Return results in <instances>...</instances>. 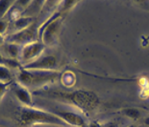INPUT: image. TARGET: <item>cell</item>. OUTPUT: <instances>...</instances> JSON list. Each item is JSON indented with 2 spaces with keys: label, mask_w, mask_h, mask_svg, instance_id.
<instances>
[{
  "label": "cell",
  "mask_w": 149,
  "mask_h": 127,
  "mask_svg": "<svg viewBox=\"0 0 149 127\" xmlns=\"http://www.w3.org/2000/svg\"><path fill=\"white\" fill-rule=\"evenodd\" d=\"M34 96L50 98V100H62L77 107L83 112H90L94 110L99 104V98L93 92L85 90L63 91L57 89H40L33 92Z\"/></svg>",
  "instance_id": "1"
},
{
  "label": "cell",
  "mask_w": 149,
  "mask_h": 127,
  "mask_svg": "<svg viewBox=\"0 0 149 127\" xmlns=\"http://www.w3.org/2000/svg\"><path fill=\"white\" fill-rule=\"evenodd\" d=\"M15 122L18 127H32L38 124L66 125V123L55 114L40 108L21 106L15 112Z\"/></svg>",
  "instance_id": "2"
},
{
  "label": "cell",
  "mask_w": 149,
  "mask_h": 127,
  "mask_svg": "<svg viewBox=\"0 0 149 127\" xmlns=\"http://www.w3.org/2000/svg\"><path fill=\"white\" fill-rule=\"evenodd\" d=\"M61 78V74L57 71H40V70H18L17 82L27 89L37 91L46 84L53 83Z\"/></svg>",
  "instance_id": "3"
},
{
  "label": "cell",
  "mask_w": 149,
  "mask_h": 127,
  "mask_svg": "<svg viewBox=\"0 0 149 127\" xmlns=\"http://www.w3.org/2000/svg\"><path fill=\"white\" fill-rule=\"evenodd\" d=\"M63 20V14L57 11L40 26V41L44 46H50L57 41Z\"/></svg>",
  "instance_id": "4"
},
{
  "label": "cell",
  "mask_w": 149,
  "mask_h": 127,
  "mask_svg": "<svg viewBox=\"0 0 149 127\" xmlns=\"http://www.w3.org/2000/svg\"><path fill=\"white\" fill-rule=\"evenodd\" d=\"M40 25L38 24L37 20H35L33 24H31L26 29L7 34L5 36V41L7 43H15L19 46H24L27 44L40 41Z\"/></svg>",
  "instance_id": "5"
},
{
  "label": "cell",
  "mask_w": 149,
  "mask_h": 127,
  "mask_svg": "<svg viewBox=\"0 0 149 127\" xmlns=\"http://www.w3.org/2000/svg\"><path fill=\"white\" fill-rule=\"evenodd\" d=\"M44 47L45 46L40 41H37V42H33L22 46L19 56V61L21 62L22 66L34 61L35 59L42 56Z\"/></svg>",
  "instance_id": "6"
},
{
  "label": "cell",
  "mask_w": 149,
  "mask_h": 127,
  "mask_svg": "<svg viewBox=\"0 0 149 127\" xmlns=\"http://www.w3.org/2000/svg\"><path fill=\"white\" fill-rule=\"evenodd\" d=\"M58 61L54 56L42 55L34 61L25 64L22 68L25 70H40V71H56Z\"/></svg>",
  "instance_id": "7"
},
{
  "label": "cell",
  "mask_w": 149,
  "mask_h": 127,
  "mask_svg": "<svg viewBox=\"0 0 149 127\" xmlns=\"http://www.w3.org/2000/svg\"><path fill=\"white\" fill-rule=\"evenodd\" d=\"M49 109H51L49 112L55 114L60 119H62L66 123V125L68 124L74 127H88L83 117L79 115L78 113L73 112V111L62 110L61 108H56V107H51Z\"/></svg>",
  "instance_id": "8"
},
{
  "label": "cell",
  "mask_w": 149,
  "mask_h": 127,
  "mask_svg": "<svg viewBox=\"0 0 149 127\" xmlns=\"http://www.w3.org/2000/svg\"><path fill=\"white\" fill-rule=\"evenodd\" d=\"M12 91L14 93L15 97L20 101L22 106H27V107L35 106L32 94H31L29 89L22 86L21 84L17 82V83H12Z\"/></svg>",
  "instance_id": "9"
},
{
  "label": "cell",
  "mask_w": 149,
  "mask_h": 127,
  "mask_svg": "<svg viewBox=\"0 0 149 127\" xmlns=\"http://www.w3.org/2000/svg\"><path fill=\"white\" fill-rule=\"evenodd\" d=\"M35 20L34 17L32 16H20L18 17L17 19H15L12 22V33H17V32L22 31L24 29H26L27 27H29L31 24H33Z\"/></svg>",
  "instance_id": "10"
},
{
  "label": "cell",
  "mask_w": 149,
  "mask_h": 127,
  "mask_svg": "<svg viewBox=\"0 0 149 127\" xmlns=\"http://www.w3.org/2000/svg\"><path fill=\"white\" fill-rule=\"evenodd\" d=\"M5 51V56L9 58H15V59H19L20 53H21V48L22 47L17 45L15 43H4L3 44Z\"/></svg>",
  "instance_id": "11"
},
{
  "label": "cell",
  "mask_w": 149,
  "mask_h": 127,
  "mask_svg": "<svg viewBox=\"0 0 149 127\" xmlns=\"http://www.w3.org/2000/svg\"><path fill=\"white\" fill-rule=\"evenodd\" d=\"M0 81L13 82V74L11 70L3 65H0Z\"/></svg>",
  "instance_id": "12"
},
{
  "label": "cell",
  "mask_w": 149,
  "mask_h": 127,
  "mask_svg": "<svg viewBox=\"0 0 149 127\" xmlns=\"http://www.w3.org/2000/svg\"><path fill=\"white\" fill-rule=\"evenodd\" d=\"M15 1H0V19L4 18L14 6Z\"/></svg>",
  "instance_id": "13"
},
{
  "label": "cell",
  "mask_w": 149,
  "mask_h": 127,
  "mask_svg": "<svg viewBox=\"0 0 149 127\" xmlns=\"http://www.w3.org/2000/svg\"><path fill=\"white\" fill-rule=\"evenodd\" d=\"M122 114L132 119H139L141 117V112L136 108H125L122 110Z\"/></svg>",
  "instance_id": "14"
},
{
  "label": "cell",
  "mask_w": 149,
  "mask_h": 127,
  "mask_svg": "<svg viewBox=\"0 0 149 127\" xmlns=\"http://www.w3.org/2000/svg\"><path fill=\"white\" fill-rule=\"evenodd\" d=\"M77 1H70V0H66V1H63L61 3V6L59 8V12H61L62 14L68 12L70 9L73 8V6L76 5Z\"/></svg>",
  "instance_id": "15"
},
{
  "label": "cell",
  "mask_w": 149,
  "mask_h": 127,
  "mask_svg": "<svg viewBox=\"0 0 149 127\" xmlns=\"http://www.w3.org/2000/svg\"><path fill=\"white\" fill-rule=\"evenodd\" d=\"M10 29V20L7 17H4L0 19V34H4L9 32Z\"/></svg>",
  "instance_id": "16"
},
{
  "label": "cell",
  "mask_w": 149,
  "mask_h": 127,
  "mask_svg": "<svg viewBox=\"0 0 149 127\" xmlns=\"http://www.w3.org/2000/svg\"><path fill=\"white\" fill-rule=\"evenodd\" d=\"M13 82H1L0 81V101H1L2 97H4V95L7 93L8 89L12 86Z\"/></svg>",
  "instance_id": "17"
},
{
  "label": "cell",
  "mask_w": 149,
  "mask_h": 127,
  "mask_svg": "<svg viewBox=\"0 0 149 127\" xmlns=\"http://www.w3.org/2000/svg\"><path fill=\"white\" fill-rule=\"evenodd\" d=\"M101 127H116V125L113 122H109V123H105V124L102 125Z\"/></svg>",
  "instance_id": "18"
},
{
  "label": "cell",
  "mask_w": 149,
  "mask_h": 127,
  "mask_svg": "<svg viewBox=\"0 0 149 127\" xmlns=\"http://www.w3.org/2000/svg\"><path fill=\"white\" fill-rule=\"evenodd\" d=\"M5 42V36L3 34H0V46L3 45Z\"/></svg>",
  "instance_id": "19"
},
{
  "label": "cell",
  "mask_w": 149,
  "mask_h": 127,
  "mask_svg": "<svg viewBox=\"0 0 149 127\" xmlns=\"http://www.w3.org/2000/svg\"><path fill=\"white\" fill-rule=\"evenodd\" d=\"M88 127H101V126L96 122H91L90 124L88 125Z\"/></svg>",
  "instance_id": "20"
},
{
  "label": "cell",
  "mask_w": 149,
  "mask_h": 127,
  "mask_svg": "<svg viewBox=\"0 0 149 127\" xmlns=\"http://www.w3.org/2000/svg\"><path fill=\"white\" fill-rule=\"evenodd\" d=\"M144 123L146 124L147 126H149V117H146V119H144Z\"/></svg>",
  "instance_id": "21"
},
{
  "label": "cell",
  "mask_w": 149,
  "mask_h": 127,
  "mask_svg": "<svg viewBox=\"0 0 149 127\" xmlns=\"http://www.w3.org/2000/svg\"><path fill=\"white\" fill-rule=\"evenodd\" d=\"M128 127H136L135 125H130V126H128Z\"/></svg>",
  "instance_id": "22"
}]
</instances>
